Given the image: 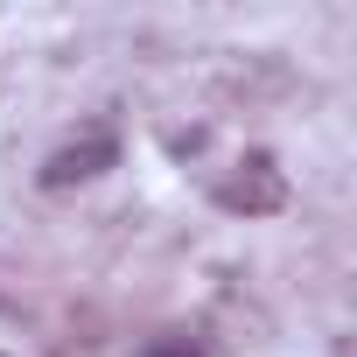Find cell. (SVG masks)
Here are the masks:
<instances>
[{"mask_svg": "<svg viewBox=\"0 0 357 357\" xmlns=\"http://www.w3.org/2000/svg\"><path fill=\"white\" fill-rule=\"evenodd\" d=\"M140 357H197L190 343H154V350H140Z\"/></svg>", "mask_w": 357, "mask_h": 357, "instance_id": "2", "label": "cell"}, {"mask_svg": "<svg viewBox=\"0 0 357 357\" xmlns=\"http://www.w3.org/2000/svg\"><path fill=\"white\" fill-rule=\"evenodd\" d=\"M119 161V140L112 133H91V140H77V147H56L50 154V168H43V183L50 190H70V183H91L98 168H112Z\"/></svg>", "mask_w": 357, "mask_h": 357, "instance_id": "1", "label": "cell"}]
</instances>
